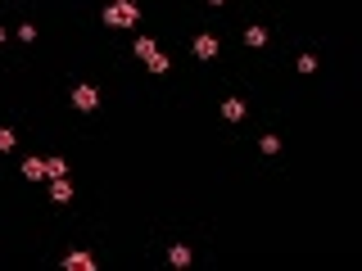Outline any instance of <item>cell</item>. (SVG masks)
Listing matches in <instances>:
<instances>
[{
  "instance_id": "5",
  "label": "cell",
  "mask_w": 362,
  "mask_h": 271,
  "mask_svg": "<svg viewBox=\"0 0 362 271\" xmlns=\"http://www.w3.org/2000/svg\"><path fill=\"white\" fill-rule=\"evenodd\" d=\"M64 267H68V271H95V267H100V262H95V258H91V253H87V249H73V253H68V258H64Z\"/></svg>"
},
{
  "instance_id": "6",
  "label": "cell",
  "mask_w": 362,
  "mask_h": 271,
  "mask_svg": "<svg viewBox=\"0 0 362 271\" xmlns=\"http://www.w3.org/2000/svg\"><path fill=\"white\" fill-rule=\"evenodd\" d=\"M50 199H55V204H68V199H73V181H68V176H55V181H50Z\"/></svg>"
},
{
  "instance_id": "14",
  "label": "cell",
  "mask_w": 362,
  "mask_h": 271,
  "mask_svg": "<svg viewBox=\"0 0 362 271\" xmlns=\"http://www.w3.org/2000/svg\"><path fill=\"white\" fill-rule=\"evenodd\" d=\"M0 45H5V27H0Z\"/></svg>"
},
{
  "instance_id": "15",
  "label": "cell",
  "mask_w": 362,
  "mask_h": 271,
  "mask_svg": "<svg viewBox=\"0 0 362 271\" xmlns=\"http://www.w3.org/2000/svg\"><path fill=\"white\" fill-rule=\"evenodd\" d=\"M209 5H227V0H209Z\"/></svg>"
},
{
  "instance_id": "8",
  "label": "cell",
  "mask_w": 362,
  "mask_h": 271,
  "mask_svg": "<svg viewBox=\"0 0 362 271\" xmlns=\"http://www.w3.org/2000/svg\"><path fill=\"white\" fill-rule=\"evenodd\" d=\"M222 118H227V122H240L245 118V99H227V104H222Z\"/></svg>"
},
{
  "instance_id": "1",
  "label": "cell",
  "mask_w": 362,
  "mask_h": 271,
  "mask_svg": "<svg viewBox=\"0 0 362 271\" xmlns=\"http://www.w3.org/2000/svg\"><path fill=\"white\" fill-rule=\"evenodd\" d=\"M132 50H136V59H141V64L150 68V73H168V54L159 50V41H150V36H141V41H136Z\"/></svg>"
},
{
  "instance_id": "10",
  "label": "cell",
  "mask_w": 362,
  "mask_h": 271,
  "mask_svg": "<svg viewBox=\"0 0 362 271\" xmlns=\"http://www.w3.org/2000/svg\"><path fill=\"white\" fill-rule=\"evenodd\" d=\"M45 176L55 181V176H68V163L64 158H45Z\"/></svg>"
},
{
  "instance_id": "9",
  "label": "cell",
  "mask_w": 362,
  "mask_h": 271,
  "mask_svg": "<svg viewBox=\"0 0 362 271\" xmlns=\"http://www.w3.org/2000/svg\"><path fill=\"white\" fill-rule=\"evenodd\" d=\"M168 262H172V267H190V249L186 244H172V249H168Z\"/></svg>"
},
{
  "instance_id": "7",
  "label": "cell",
  "mask_w": 362,
  "mask_h": 271,
  "mask_svg": "<svg viewBox=\"0 0 362 271\" xmlns=\"http://www.w3.org/2000/svg\"><path fill=\"white\" fill-rule=\"evenodd\" d=\"M23 176H27V181H41L45 176V158H23Z\"/></svg>"
},
{
  "instance_id": "4",
  "label": "cell",
  "mask_w": 362,
  "mask_h": 271,
  "mask_svg": "<svg viewBox=\"0 0 362 271\" xmlns=\"http://www.w3.org/2000/svg\"><path fill=\"white\" fill-rule=\"evenodd\" d=\"M190 50H195V59H218V36H213V32H199L195 41H190Z\"/></svg>"
},
{
  "instance_id": "2",
  "label": "cell",
  "mask_w": 362,
  "mask_h": 271,
  "mask_svg": "<svg viewBox=\"0 0 362 271\" xmlns=\"http://www.w3.org/2000/svg\"><path fill=\"white\" fill-rule=\"evenodd\" d=\"M136 19H141V10H136L132 0H113L109 10H104V23H109V27H136Z\"/></svg>"
},
{
  "instance_id": "11",
  "label": "cell",
  "mask_w": 362,
  "mask_h": 271,
  "mask_svg": "<svg viewBox=\"0 0 362 271\" xmlns=\"http://www.w3.org/2000/svg\"><path fill=\"white\" fill-rule=\"evenodd\" d=\"M245 45H253V50L267 45V32H263V27H249V32H245Z\"/></svg>"
},
{
  "instance_id": "12",
  "label": "cell",
  "mask_w": 362,
  "mask_h": 271,
  "mask_svg": "<svg viewBox=\"0 0 362 271\" xmlns=\"http://www.w3.org/2000/svg\"><path fill=\"white\" fill-rule=\"evenodd\" d=\"M299 73H317V59L313 54H299Z\"/></svg>"
},
{
  "instance_id": "3",
  "label": "cell",
  "mask_w": 362,
  "mask_h": 271,
  "mask_svg": "<svg viewBox=\"0 0 362 271\" xmlns=\"http://www.w3.org/2000/svg\"><path fill=\"white\" fill-rule=\"evenodd\" d=\"M95 104H100V91L91 86V82H82V86H73V108H82V113H91Z\"/></svg>"
},
{
  "instance_id": "13",
  "label": "cell",
  "mask_w": 362,
  "mask_h": 271,
  "mask_svg": "<svg viewBox=\"0 0 362 271\" xmlns=\"http://www.w3.org/2000/svg\"><path fill=\"white\" fill-rule=\"evenodd\" d=\"M14 141H19V136H14L10 127H0V150H14Z\"/></svg>"
}]
</instances>
